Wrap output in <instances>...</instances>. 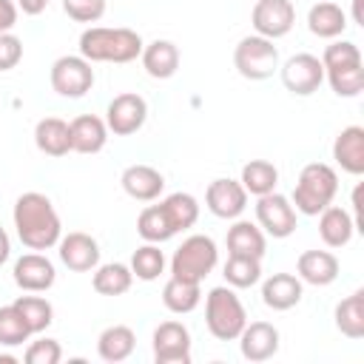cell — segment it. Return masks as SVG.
Listing matches in <instances>:
<instances>
[{"label":"cell","mask_w":364,"mask_h":364,"mask_svg":"<svg viewBox=\"0 0 364 364\" xmlns=\"http://www.w3.org/2000/svg\"><path fill=\"white\" fill-rule=\"evenodd\" d=\"M14 230L17 239L28 247V250H48L57 247L60 236H63V222L51 205V199L40 191H26L17 196L14 210Z\"/></svg>","instance_id":"1"},{"label":"cell","mask_w":364,"mask_h":364,"mask_svg":"<svg viewBox=\"0 0 364 364\" xmlns=\"http://www.w3.org/2000/svg\"><path fill=\"white\" fill-rule=\"evenodd\" d=\"M142 37L122 26H91L80 34V54L88 63H131L142 54Z\"/></svg>","instance_id":"2"},{"label":"cell","mask_w":364,"mask_h":364,"mask_svg":"<svg viewBox=\"0 0 364 364\" xmlns=\"http://www.w3.org/2000/svg\"><path fill=\"white\" fill-rule=\"evenodd\" d=\"M338 193V173L327 162H307L293 188V208L304 216H318L327 205H333Z\"/></svg>","instance_id":"3"},{"label":"cell","mask_w":364,"mask_h":364,"mask_svg":"<svg viewBox=\"0 0 364 364\" xmlns=\"http://www.w3.org/2000/svg\"><path fill=\"white\" fill-rule=\"evenodd\" d=\"M247 324V313L242 299L230 284L210 287L205 296V327L216 341H236L242 327Z\"/></svg>","instance_id":"4"},{"label":"cell","mask_w":364,"mask_h":364,"mask_svg":"<svg viewBox=\"0 0 364 364\" xmlns=\"http://www.w3.org/2000/svg\"><path fill=\"white\" fill-rule=\"evenodd\" d=\"M216 262H219L216 242L210 236H205V233H193V236L182 239V245L173 250V256H171V276L202 284V279L210 276Z\"/></svg>","instance_id":"5"},{"label":"cell","mask_w":364,"mask_h":364,"mask_svg":"<svg viewBox=\"0 0 364 364\" xmlns=\"http://www.w3.org/2000/svg\"><path fill=\"white\" fill-rule=\"evenodd\" d=\"M233 65L245 80L259 82V80L273 77L279 71L282 60H279V48L273 46V40L259 37V34H247L233 48Z\"/></svg>","instance_id":"6"},{"label":"cell","mask_w":364,"mask_h":364,"mask_svg":"<svg viewBox=\"0 0 364 364\" xmlns=\"http://www.w3.org/2000/svg\"><path fill=\"white\" fill-rule=\"evenodd\" d=\"M51 88L65 100H80L94 85V68L82 54H63L51 63L48 71Z\"/></svg>","instance_id":"7"},{"label":"cell","mask_w":364,"mask_h":364,"mask_svg":"<svg viewBox=\"0 0 364 364\" xmlns=\"http://www.w3.org/2000/svg\"><path fill=\"white\" fill-rule=\"evenodd\" d=\"M256 225L264 230V236L287 239L299 225V213L284 193L270 191L264 196H256Z\"/></svg>","instance_id":"8"},{"label":"cell","mask_w":364,"mask_h":364,"mask_svg":"<svg viewBox=\"0 0 364 364\" xmlns=\"http://www.w3.org/2000/svg\"><path fill=\"white\" fill-rule=\"evenodd\" d=\"M279 77L282 85L293 94V97H310L318 91V85L324 82V65L316 54H293L279 65Z\"/></svg>","instance_id":"9"},{"label":"cell","mask_w":364,"mask_h":364,"mask_svg":"<svg viewBox=\"0 0 364 364\" xmlns=\"http://www.w3.org/2000/svg\"><path fill=\"white\" fill-rule=\"evenodd\" d=\"M145 119H148V102H145V97H139L134 91L117 94L105 108V125H108V134H114V136L136 134L145 125Z\"/></svg>","instance_id":"10"},{"label":"cell","mask_w":364,"mask_h":364,"mask_svg":"<svg viewBox=\"0 0 364 364\" xmlns=\"http://www.w3.org/2000/svg\"><path fill=\"white\" fill-rule=\"evenodd\" d=\"M191 330L182 321H162L154 336H151V347H154V361L156 364H188L191 361Z\"/></svg>","instance_id":"11"},{"label":"cell","mask_w":364,"mask_h":364,"mask_svg":"<svg viewBox=\"0 0 364 364\" xmlns=\"http://www.w3.org/2000/svg\"><path fill=\"white\" fill-rule=\"evenodd\" d=\"M250 23L259 37L282 40L296 26V6L290 0H256L250 11Z\"/></svg>","instance_id":"12"},{"label":"cell","mask_w":364,"mask_h":364,"mask_svg":"<svg viewBox=\"0 0 364 364\" xmlns=\"http://www.w3.org/2000/svg\"><path fill=\"white\" fill-rule=\"evenodd\" d=\"M11 279L23 293H46L54 287L57 270H54V262L43 253H23L14 262Z\"/></svg>","instance_id":"13"},{"label":"cell","mask_w":364,"mask_h":364,"mask_svg":"<svg viewBox=\"0 0 364 364\" xmlns=\"http://www.w3.org/2000/svg\"><path fill=\"white\" fill-rule=\"evenodd\" d=\"M205 208L216 219H239L247 208V191L239 179H213L205 191Z\"/></svg>","instance_id":"14"},{"label":"cell","mask_w":364,"mask_h":364,"mask_svg":"<svg viewBox=\"0 0 364 364\" xmlns=\"http://www.w3.org/2000/svg\"><path fill=\"white\" fill-rule=\"evenodd\" d=\"M57 256L60 262L74 270V273H88L100 264V245L94 236L82 233V230H71L68 236H60L57 242Z\"/></svg>","instance_id":"15"},{"label":"cell","mask_w":364,"mask_h":364,"mask_svg":"<svg viewBox=\"0 0 364 364\" xmlns=\"http://www.w3.org/2000/svg\"><path fill=\"white\" fill-rule=\"evenodd\" d=\"M239 353L247 361H267L279 353L282 336L270 321H247L239 333Z\"/></svg>","instance_id":"16"},{"label":"cell","mask_w":364,"mask_h":364,"mask_svg":"<svg viewBox=\"0 0 364 364\" xmlns=\"http://www.w3.org/2000/svg\"><path fill=\"white\" fill-rule=\"evenodd\" d=\"M304 296V282L293 273H273L262 282V301L264 307L284 313L290 307H296Z\"/></svg>","instance_id":"17"},{"label":"cell","mask_w":364,"mask_h":364,"mask_svg":"<svg viewBox=\"0 0 364 364\" xmlns=\"http://www.w3.org/2000/svg\"><path fill=\"white\" fill-rule=\"evenodd\" d=\"M333 159L350 176H361L364 173V128L361 125H347V128H341L336 134Z\"/></svg>","instance_id":"18"},{"label":"cell","mask_w":364,"mask_h":364,"mask_svg":"<svg viewBox=\"0 0 364 364\" xmlns=\"http://www.w3.org/2000/svg\"><path fill=\"white\" fill-rule=\"evenodd\" d=\"M71 151L77 154H100L108 142V125L97 114H80L68 122Z\"/></svg>","instance_id":"19"},{"label":"cell","mask_w":364,"mask_h":364,"mask_svg":"<svg viewBox=\"0 0 364 364\" xmlns=\"http://www.w3.org/2000/svg\"><path fill=\"white\" fill-rule=\"evenodd\" d=\"M122 191L136 202H154L165 191V176L151 165H128L119 176Z\"/></svg>","instance_id":"20"},{"label":"cell","mask_w":364,"mask_h":364,"mask_svg":"<svg viewBox=\"0 0 364 364\" xmlns=\"http://www.w3.org/2000/svg\"><path fill=\"white\" fill-rule=\"evenodd\" d=\"M296 276L304 284L327 287L338 279V259L330 250H304L296 262Z\"/></svg>","instance_id":"21"},{"label":"cell","mask_w":364,"mask_h":364,"mask_svg":"<svg viewBox=\"0 0 364 364\" xmlns=\"http://www.w3.org/2000/svg\"><path fill=\"white\" fill-rule=\"evenodd\" d=\"M228 245V256H253V259H264L267 253V236L259 225L247 222V219H236L228 228L225 236Z\"/></svg>","instance_id":"22"},{"label":"cell","mask_w":364,"mask_h":364,"mask_svg":"<svg viewBox=\"0 0 364 364\" xmlns=\"http://www.w3.org/2000/svg\"><path fill=\"white\" fill-rule=\"evenodd\" d=\"M139 60H142L145 74L154 80H171L179 71V48L171 40H154L142 46Z\"/></svg>","instance_id":"23"},{"label":"cell","mask_w":364,"mask_h":364,"mask_svg":"<svg viewBox=\"0 0 364 364\" xmlns=\"http://www.w3.org/2000/svg\"><path fill=\"white\" fill-rule=\"evenodd\" d=\"M355 230H358L355 228V219L344 208L327 205L318 213V236H321V242L327 247H344V245H350V239H353Z\"/></svg>","instance_id":"24"},{"label":"cell","mask_w":364,"mask_h":364,"mask_svg":"<svg viewBox=\"0 0 364 364\" xmlns=\"http://www.w3.org/2000/svg\"><path fill=\"white\" fill-rule=\"evenodd\" d=\"M307 28L318 40H336L347 28V14H344L341 6H336L330 0H321V3L310 6V11H307Z\"/></svg>","instance_id":"25"},{"label":"cell","mask_w":364,"mask_h":364,"mask_svg":"<svg viewBox=\"0 0 364 364\" xmlns=\"http://www.w3.org/2000/svg\"><path fill=\"white\" fill-rule=\"evenodd\" d=\"M34 145L46 156H65L71 151V136H68V122L60 117H43L34 125Z\"/></svg>","instance_id":"26"},{"label":"cell","mask_w":364,"mask_h":364,"mask_svg":"<svg viewBox=\"0 0 364 364\" xmlns=\"http://www.w3.org/2000/svg\"><path fill=\"white\" fill-rule=\"evenodd\" d=\"M136 347V336L128 324H111L97 336V355L108 364L125 361Z\"/></svg>","instance_id":"27"},{"label":"cell","mask_w":364,"mask_h":364,"mask_svg":"<svg viewBox=\"0 0 364 364\" xmlns=\"http://www.w3.org/2000/svg\"><path fill=\"white\" fill-rule=\"evenodd\" d=\"M336 330L353 341L364 338V290H353L350 296H344L338 304H336Z\"/></svg>","instance_id":"28"},{"label":"cell","mask_w":364,"mask_h":364,"mask_svg":"<svg viewBox=\"0 0 364 364\" xmlns=\"http://www.w3.org/2000/svg\"><path fill=\"white\" fill-rule=\"evenodd\" d=\"M202 301V287L199 282H185V279H176L171 276L162 287V304L176 313V316H185V313H193Z\"/></svg>","instance_id":"29"},{"label":"cell","mask_w":364,"mask_h":364,"mask_svg":"<svg viewBox=\"0 0 364 364\" xmlns=\"http://www.w3.org/2000/svg\"><path fill=\"white\" fill-rule=\"evenodd\" d=\"M131 284H134V273L122 262H108V264H97L94 267L91 287L100 296H122V293L131 290Z\"/></svg>","instance_id":"30"},{"label":"cell","mask_w":364,"mask_h":364,"mask_svg":"<svg viewBox=\"0 0 364 364\" xmlns=\"http://www.w3.org/2000/svg\"><path fill=\"white\" fill-rule=\"evenodd\" d=\"M242 188L247 191V196H264L270 191H276L279 185V168L267 159H250L242 165V176H239Z\"/></svg>","instance_id":"31"},{"label":"cell","mask_w":364,"mask_h":364,"mask_svg":"<svg viewBox=\"0 0 364 364\" xmlns=\"http://www.w3.org/2000/svg\"><path fill=\"white\" fill-rule=\"evenodd\" d=\"M159 205H162V210H165V216H168V222H171V228H173L176 233L193 228L196 219H199V202H196V196H191V193L176 191V193L165 196Z\"/></svg>","instance_id":"32"},{"label":"cell","mask_w":364,"mask_h":364,"mask_svg":"<svg viewBox=\"0 0 364 364\" xmlns=\"http://www.w3.org/2000/svg\"><path fill=\"white\" fill-rule=\"evenodd\" d=\"M222 276H225V282L233 290L253 287V284L262 282V259H253V256H228V262L222 267Z\"/></svg>","instance_id":"33"},{"label":"cell","mask_w":364,"mask_h":364,"mask_svg":"<svg viewBox=\"0 0 364 364\" xmlns=\"http://www.w3.org/2000/svg\"><path fill=\"white\" fill-rule=\"evenodd\" d=\"M11 304L20 310L26 327L31 330V336L48 330L51 321H54V307H51V301L43 299V296H17Z\"/></svg>","instance_id":"34"},{"label":"cell","mask_w":364,"mask_h":364,"mask_svg":"<svg viewBox=\"0 0 364 364\" xmlns=\"http://www.w3.org/2000/svg\"><path fill=\"white\" fill-rule=\"evenodd\" d=\"M136 233H139L145 242H154V245H162V242H168V239L176 236V230L171 228V222H168L162 205H148V208H142V213H139V219H136Z\"/></svg>","instance_id":"35"},{"label":"cell","mask_w":364,"mask_h":364,"mask_svg":"<svg viewBox=\"0 0 364 364\" xmlns=\"http://www.w3.org/2000/svg\"><path fill=\"white\" fill-rule=\"evenodd\" d=\"M131 273H134V279H139V282H154V279H159L162 276V270H165V253L159 250V245H154V242H145V245H139L134 253H131Z\"/></svg>","instance_id":"36"},{"label":"cell","mask_w":364,"mask_h":364,"mask_svg":"<svg viewBox=\"0 0 364 364\" xmlns=\"http://www.w3.org/2000/svg\"><path fill=\"white\" fill-rule=\"evenodd\" d=\"M324 80L330 82L336 97L353 100V97H358L364 91V63L344 65V68H330V71H324Z\"/></svg>","instance_id":"37"},{"label":"cell","mask_w":364,"mask_h":364,"mask_svg":"<svg viewBox=\"0 0 364 364\" xmlns=\"http://www.w3.org/2000/svg\"><path fill=\"white\" fill-rule=\"evenodd\" d=\"M31 338V330L26 327L20 310L14 304L0 307V347H20Z\"/></svg>","instance_id":"38"},{"label":"cell","mask_w":364,"mask_h":364,"mask_svg":"<svg viewBox=\"0 0 364 364\" xmlns=\"http://www.w3.org/2000/svg\"><path fill=\"white\" fill-rule=\"evenodd\" d=\"M26 364H60L63 347L57 338H37L26 347Z\"/></svg>","instance_id":"39"},{"label":"cell","mask_w":364,"mask_h":364,"mask_svg":"<svg viewBox=\"0 0 364 364\" xmlns=\"http://www.w3.org/2000/svg\"><path fill=\"white\" fill-rule=\"evenodd\" d=\"M63 11L77 23H97L105 14V0H63Z\"/></svg>","instance_id":"40"},{"label":"cell","mask_w":364,"mask_h":364,"mask_svg":"<svg viewBox=\"0 0 364 364\" xmlns=\"http://www.w3.org/2000/svg\"><path fill=\"white\" fill-rule=\"evenodd\" d=\"M23 60V40L11 31H0V71H11Z\"/></svg>","instance_id":"41"},{"label":"cell","mask_w":364,"mask_h":364,"mask_svg":"<svg viewBox=\"0 0 364 364\" xmlns=\"http://www.w3.org/2000/svg\"><path fill=\"white\" fill-rule=\"evenodd\" d=\"M17 3L14 0H0V31H11L17 26Z\"/></svg>","instance_id":"42"},{"label":"cell","mask_w":364,"mask_h":364,"mask_svg":"<svg viewBox=\"0 0 364 364\" xmlns=\"http://www.w3.org/2000/svg\"><path fill=\"white\" fill-rule=\"evenodd\" d=\"M48 3L51 0H17V9L23 14H28V17H37V14H43L48 9Z\"/></svg>","instance_id":"43"},{"label":"cell","mask_w":364,"mask_h":364,"mask_svg":"<svg viewBox=\"0 0 364 364\" xmlns=\"http://www.w3.org/2000/svg\"><path fill=\"white\" fill-rule=\"evenodd\" d=\"M11 256V242H9V233L0 228V264H6Z\"/></svg>","instance_id":"44"},{"label":"cell","mask_w":364,"mask_h":364,"mask_svg":"<svg viewBox=\"0 0 364 364\" xmlns=\"http://www.w3.org/2000/svg\"><path fill=\"white\" fill-rule=\"evenodd\" d=\"M353 3V23L364 26V0H350Z\"/></svg>","instance_id":"45"},{"label":"cell","mask_w":364,"mask_h":364,"mask_svg":"<svg viewBox=\"0 0 364 364\" xmlns=\"http://www.w3.org/2000/svg\"><path fill=\"white\" fill-rule=\"evenodd\" d=\"M11 361H17L14 355H0V364H11Z\"/></svg>","instance_id":"46"}]
</instances>
